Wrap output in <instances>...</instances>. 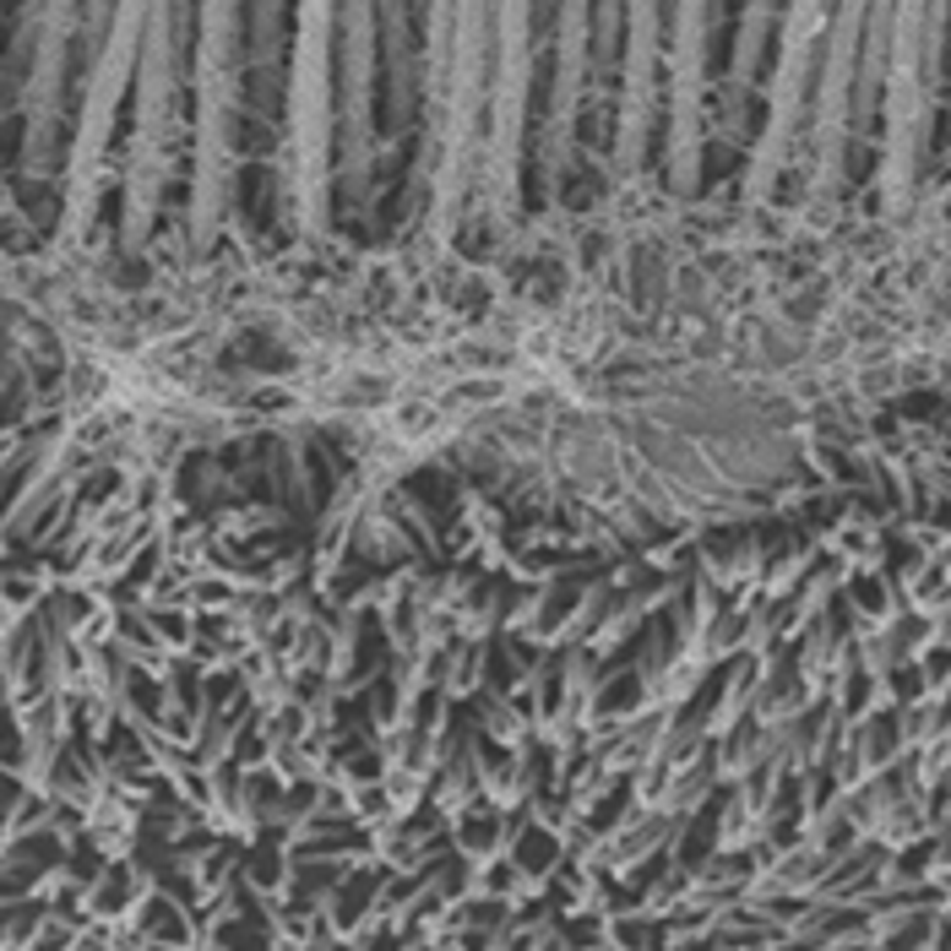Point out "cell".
<instances>
[{
  "label": "cell",
  "mask_w": 951,
  "mask_h": 951,
  "mask_svg": "<svg viewBox=\"0 0 951 951\" xmlns=\"http://www.w3.org/2000/svg\"><path fill=\"white\" fill-rule=\"evenodd\" d=\"M251 0H196L190 66V245L207 251L234 201L240 120L251 109Z\"/></svg>",
  "instance_id": "obj_1"
},
{
  "label": "cell",
  "mask_w": 951,
  "mask_h": 951,
  "mask_svg": "<svg viewBox=\"0 0 951 951\" xmlns=\"http://www.w3.org/2000/svg\"><path fill=\"white\" fill-rule=\"evenodd\" d=\"M337 27L343 0H294L283 82V185L300 234L321 240L337 218Z\"/></svg>",
  "instance_id": "obj_2"
},
{
  "label": "cell",
  "mask_w": 951,
  "mask_h": 951,
  "mask_svg": "<svg viewBox=\"0 0 951 951\" xmlns=\"http://www.w3.org/2000/svg\"><path fill=\"white\" fill-rule=\"evenodd\" d=\"M669 0H599L593 27V109H615L610 169L641 179L663 153Z\"/></svg>",
  "instance_id": "obj_3"
},
{
  "label": "cell",
  "mask_w": 951,
  "mask_h": 951,
  "mask_svg": "<svg viewBox=\"0 0 951 951\" xmlns=\"http://www.w3.org/2000/svg\"><path fill=\"white\" fill-rule=\"evenodd\" d=\"M153 0H115L104 44L88 60L82 93H77V126H71V148H66V229L60 240H82L93 229L98 196H104V159L120 126V104L126 88L137 82V60H142V33H148Z\"/></svg>",
  "instance_id": "obj_4"
},
{
  "label": "cell",
  "mask_w": 951,
  "mask_h": 951,
  "mask_svg": "<svg viewBox=\"0 0 951 951\" xmlns=\"http://www.w3.org/2000/svg\"><path fill=\"white\" fill-rule=\"evenodd\" d=\"M729 0H669V77H663V179L674 196L701 190L707 98Z\"/></svg>",
  "instance_id": "obj_5"
},
{
  "label": "cell",
  "mask_w": 951,
  "mask_h": 951,
  "mask_svg": "<svg viewBox=\"0 0 951 951\" xmlns=\"http://www.w3.org/2000/svg\"><path fill=\"white\" fill-rule=\"evenodd\" d=\"M593 27H599V0H555L549 22V77H544V104L533 126V174L538 196L555 201L577 169V148L588 131L593 109Z\"/></svg>",
  "instance_id": "obj_6"
},
{
  "label": "cell",
  "mask_w": 951,
  "mask_h": 951,
  "mask_svg": "<svg viewBox=\"0 0 951 951\" xmlns=\"http://www.w3.org/2000/svg\"><path fill=\"white\" fill-rule=\"evenodd\" d=\"M837 0H789L773 33V82H767V126L751 163V196H767L789 174L793 148L810 131V104H815V77L826 55V27H832Z\"/></svg>",
  "instance_id": "obj_7"
}]
</instances>
